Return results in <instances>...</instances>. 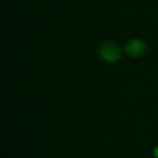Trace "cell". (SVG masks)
I'll return each mask as SVG.
<instances>
[{
  "instance_id": "6da1fadb",
  "label": "cell",
  "mask_w": 158,
  "mask_h": 158,
  "mask_svg": "<svg viewBox=\"0 0 158 158\" xmlns=\"http://www.w3.org/2000/svg\"><path fill=\"white\" fill-rule=\"evenodd\" d=\"M100 55L106 62H115L120 57L121 50L117 44H105L101 47L100 50Z\"/></svg>"
},
{
  "instance_id": "7a4b0ae2",
  "label": "cell",
  "mask_w": 158,
  "mask_h": 158,
  "mask_svg": "<svg viewBox=\"0 0 158 158\" xmlns=\"http://www.w3.org/2000/svg\"><path fill=\"white\" fill-rule=\"evenodd\" d=\"M145 51V44L142 40L134 39L130 41L126 47V52L131 56H139Z\"/></svg>"
},
{
  "instance_id": "3957f363",
  "label": "cell",
  "mask_w": 158,
  "mask_h": 158,
  "mask_svg": "<svg viewBox=\"0 0 158 158\" xmlns=\"http://www.w3.org/2000/svg\"><path fill=\"white\" fill-rule=\"evenodd\" d=\"M154 153H155L156 158H158V147H155V151H154Z\"/></svg>"
}]
</instances>
